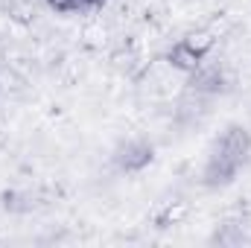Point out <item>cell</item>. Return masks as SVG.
<instances>
[{"label": "cell", "mask_w": 251, "mask_h": 248, "mask_svg": "<svg viewBox=\"0 0 251 248\" xmlns=\"http://www.w3.org/2000/svg\"><path fill=\"white\" fill-rule=\"evenodd\" d=\"M44 3H47V9H50V12H59V15L73 12V0H44Z\"/></svg>", "instance_id": "obj_4"}, {"label": "cell", "mask_w": 251, "mask_h": 248, "mask_svg": "<svg viewBox=\"0 0 251 248\" xmlns=\"http://www.w3.org/2000/svg\"><path fill=\"white\" fill-rule=\"evenodd\" d=\"M155 158V146L146 137H120L111 146V167L123 175L143 173Z\"/></svg>", "instance_id": "obj_1"}, {"label": "cell", "mask_w": 251, "mask_h": 248, "mask_svg": "<svg viewBox=\"0 0 251 248\" xmlns=\"http://www.w3.org/2000/svg\"><path fill=\"white\" fill-rule=\"evenodd\" d=\"M0 64H3V53H0Z\"/></svg>", "instance_id": "obj_5"}, {"label": "cell", "mask_w": 251, "mask_h": 248, "mask_svg": "<svg viewBox=\"0 0 251 248\" xmlns=\"http://www.w3.org/2000/svg\"><path fill=\"white\" fill-rule=\"evenodd\" d=\"M164 59L173 64L178 73L190 76V73H196V70H199V64L204 62L207 56H201V53L190 44L187 38H178V41H173V44H170V50H167V56H164Z\"/></svg>", "instance_id": "obj_2"}, {"label": "cell", "mask_w": 251, "mask_h": 248, "mask_svg": "<svg viewBox=\"0 0 251 248\" xmlns=\"http://www.w3.org/2000/svg\"><path fill=\"white\" fill-rule=\"evenodd\" d=\"M190 216V204L181 198H173V201H164L161 210L155 213V228H173V225H184V219Z\"/></svg>", "instance_id": "obj_3"}]
</instances>
